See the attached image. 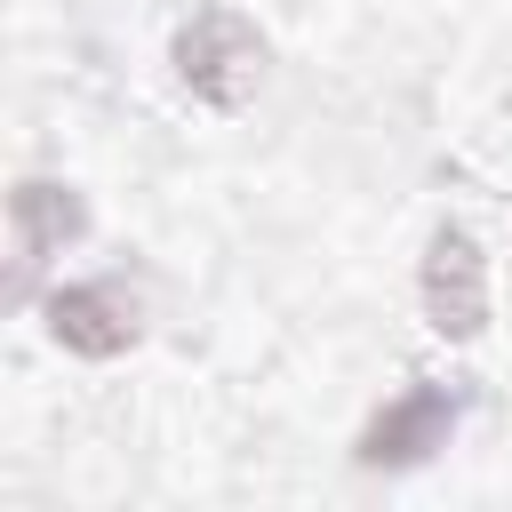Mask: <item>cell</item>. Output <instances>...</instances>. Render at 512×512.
Segmentation results:
<instances>
[{"instance_id": "cell-1", "label": "cell", "mask_w": 512, "mask_h": 512, "mask_svg": "<svg viewBox=\"0 0 512 512\" xmlns=\"http://www.w3.org/2000/svg\"><path fill=\"white\" fill-rule=\"evenodd\" d=\"M176 72L192 96H208L216 112H240L256 96V72H264V40L248 32V16L232 8H200L184 32H176Z\"/></svg>"}, {"instance_id": "cell-2", "label": "cell", "mask_w": 512, "mask_h": 512, "mask_svg": "<svg viewBox=\"0 0 512 512\" xmlns=\"http://www.w3.org/2000/svg\"><path fill=\"white\" fill-rule=\"evenodd\" d=\"M424 312L440 336H480L488 328V264L472 248V232H440L432 256H424Z\"/></svg>"}, {"instance_id": "cell-3", "label": "cell", "mask_w": 512, "mask_h": 512, "mask_svg": "<svg viewBox=\"0 0 512 512\" xmlns=\"http://www.w3.org/2000/svg\"><path fill=\"white\" fill-rule=\"evenodd\" d=\"M48 320H56V336H64L72 352L112 360V352L136 336V296H120L112 280H88V288H64V296L48 304Z\"/></svg>"}, {"instance_id": "cell-4", "label": "cell", "mask_w": 512, "mask_h": 512, "mask_svg": "<svg viewBox=\"0 0 512 512\" xmlns=\"http://www.w3.org/2000/svg\"><path fill=\"white\" fill-rule=\"evenodd\" d=\"M448 416H456L448 392H440V384H416V392H400V400L368 424V448H360V456H368V464H416V456H432V448L448 440Z\"/></svg>"}, {"instance_id": "cell-5", "label": "cell", "mask_w": 512, "mask_h": 512, "mask_svg": "<svg viewBox=\"0 0 512 512\" xmlns=\"http://www.w3.org/2000/svg\"><path fill=\"white\" fill-rule=\"evenodd\" d=\"M72 232H80V208H72L56 184H24V192H16V256H24V264H40L48 248H64Z\"/></svg>"}]
</instances>
